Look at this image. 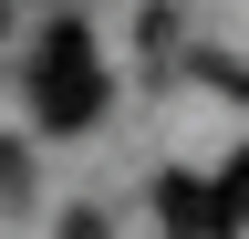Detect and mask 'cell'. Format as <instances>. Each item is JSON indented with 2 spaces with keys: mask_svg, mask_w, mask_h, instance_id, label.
I'll return each mask as SVG.
<instances>
[{
  "mask_svg": "<svg viewBox=\"0 0 249 239\" xmlns=\"http://www.w3.org/2000/svg\"><path fill=\"white\" fill-rule=\"evenodd\" d=\"M104 52H93L83 21H62V32H42V52H31V114H42L52 135H83V125H104Z\"/></svg>",
  "mask_w": 249,
  "mask_h": 239,
  "instance_id": "obj_1",
  "label": "cell"
},
{
  "mask_svg": "<svg viewBox=\"0 0 249 239\" xmlns=\"http://www.w3.org/2000/svg\"><path fill=\"white\" fill-rule=\"evenodd\" d=\"M218 208H229V229L249 219V146H239V156H229V177H218Z\"/></svg>",
  "mask_w": 249,
  "mask_h": 239,
  "instance_id": "obj_2",
  "label": "cell"
},
{
  "mask_svg": "<svg viewBox=\"0 0 249 239\" xmlns=\"http://www.w3.org/2000/svg\"><path fill=\"white\" fill-rule=\"evenodd\" d=\"M0 42H11V0H0Z\"/></svg>",
  "mask_w": 249,
  "mask_h": 239,
  "instance_id": "obj_3",
  "label": "cell"
}]
</instances>
